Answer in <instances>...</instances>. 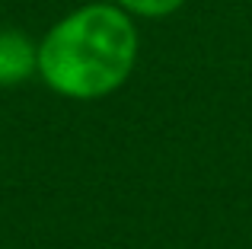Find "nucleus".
<instances>
[{"label": "nucleus", "instance_id": "nucleus-3", "mask_svg": "<svg viewBox=\"0 0 252 249\" xmlns=\"http://www.w3.org/2000/svg\"><path fill=\"white\" fill-rule=\"evenodd\" d=\"M131 19H166L185 6V0H109Z\"/></svg>", "mask_w": 252, "mask_h": 249}, {"label": "nucleus", "instance_id": "nucleus-2", "mask_svg": "<svg viewBox=\"0 0 252 249\" xmlns=\"http://www.w3.org/2000/svg\"><path fill=\"white\" fill-rule=\"evenodd\" d=\"M38 77V42L16 26H0V87Z\"/></svg>", "mask_w": 252, "mask_h": 249}, {"label": "nucleus", "instance_id": "nucleus-1", "mask_svg": "<svg viewBox=\"0 0 252 249\" xmlns=\"http://www.w3.org/2000/svg\"><path fill=\"white\" fill-rule=\"evenodd\" d=\"M137 55V19L96 0L64 13L38 38V80L61 99L96 102L131 80Z\"/></svg>", "mask_w": 252, "mask_h": 249}]
</instances>
